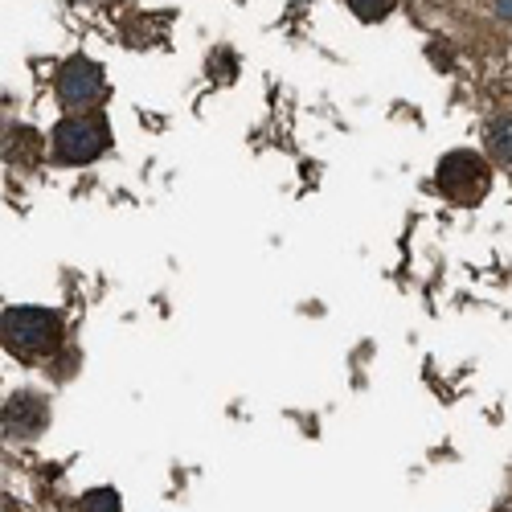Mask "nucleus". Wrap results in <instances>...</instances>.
<instances>
[{
    "instance_id": "39448f33",
    "label": "nucleus",
    "mask_w": 512,
    "mask_h": 512,
    "mask_svg": "<svg viewBox=\"0 0 512 512\" xmlns=\"http://www.w3.org/2000/svg\"><path fill=\"white\" fill-rule=\"evenodd\" d=\"M46 418H50L46 398H37V394H29V390H21V394H13V398L5 402V431L17 435V439L37 435L41 426H46Z\"/></svg>"
},
{
    "instance_id": "20e7f679",
    "label": "nucleus",
    "mask_w": 512,
    "mask_h": 512,
    "mask_svg": "<svg viewBox=\"0 0 512 512\" xmlns=\"http://www.w3.org/2000/svg\"><path fill=\"white\" fill-rule=\"evenodd\" d=\"M54 91L66 107H99L107 95V78L91 58H70L54 78Z\"/></svg>"
},
{
    "instance_id": "0eeeda50",
    "label": "nucleus",
    "mask_w": 512,
    "mask_h": 512,
    "mask_svg": "<svg viewBox=\"0 0 512 512\" xmlns=\"http://www.w3.org/2000/svg\"><path fill=\"white\" fill-rule=\"evenodd\" d=\"M9 160L25 164V168L37 160V140H33V132H29V127H17V132L9 136Z\"/></svg>"
},
{
    "instance_id": "1a4fd4ad",
    "label": "nucleus",
    "mask_w": 512,
    "mask_h": 512,
    "mask_svg": "<svg viewBox=\"0 0 512 512\" xmlns=\"http://www.w3.org/2000/svg\"><path fill=\"white\" fill-rule=\"evenodd\" d=\"M349 9H353L361 21H381V17H390L394 0H349Z\"/></svg>"
},
{
    "instance_id": "9d476101",
    "label": "nucleus",
    "mask_w": 512,
    "mask_h": 512,
    "mask_svg": "<svg viewBox=\"0 0 512 512\" xmlns=\"http://www.w3.org/2000/svg\"><path fill=\"white\" fill-rule=\"evenodd\" d=\"M496 9H500V17H512V0H496Z\"/></svg>"
},
{
    "instance_id": "f257e3e1",
    "label": "nucleus",
    "mask_w": 512,
    "mask_h": 512,
    "mask_svg": "<svg viewBox=\"0 0 512 512\" xmlns=\"http://www.w3.org/2000/svg\"><path fill=\"white\" fill-rule=\"evenodd\" d=\"M62 320L46 308H9L5 312V345L21 357H41L58 349Z\"/></svg>"
},
{
    "instance_id": "6e6552de",
    "label": "nucleus",
    "mask_w": 512,
    "mask_h": 512,
    "mask_svg": "<svg viewBox=\"0 0 512 512\" xmlns=\"http://www.w3.org/2000/svg\"><path fill=\"white\" fill-rule=\"evenodd\" d=\"M78 508H82V512H123V504H119V492H115V488H95V492H87Z\"/></svg>"
},
{
    "instance_id": "f03ea898",
    "label": "nucleus",
    "mask_w": 512,
    "mask_h": 512,
    "mask_svg": "<svg viewBox=\"0 0 512 512\" xmlns=\"http://www.w3.org/2000/svg\"><path fill=\"white\" fill-rule=\"evenodd\" d=\"M435 181H439L443 197H451L455 205H480L488 197L492 173H488L484 156H476V152H447Z\"/></svg>"
},
{
    "instance_id": "7ed1b4c3",
    "label": "nucleus",
    "mask_w": 512,
    "mask_h": 512,
    "mask_svg": "<svg viewBox=\"0 0 512 512\" xmlns=\"http://www.w3.org/2000/svg\"><path fill=\"white\" fill-rule=\"evenodd\" d=\"M107 148V123L99 115H70L54 127V152L62 164H91Z\"/></svg>"
},
{
    "instance_id": "423d86ee",
    "label": "nucleus",
    "mask_w": 512,
    "mask_h": 512,
    "mask_svg": "<svg viewBox=\"0 0 512 512\" xmlns=\"http://www.w3.org/2000/svg\"><path fill=\"white\" fill-rule=\"evenodd\" d=\"M488 152L500 160V164H512V119H492L488 123Z\"/></svg>"
}]
</instances>
